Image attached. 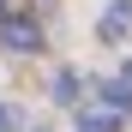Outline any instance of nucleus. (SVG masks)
Instances as JSON below:
<instances>
[{
	"label": "nucleus",
	"instance_id": "f257e3e1",
	"mask_svg": "<svg viewBox=\"0 0 132 132\" xmlns=\"http://www.w3.org/2000/svg\"><path fill=\"white\" fill-rule=\"evenodd\" d=\"M0 42H6L12 54H36L42 30H36V18H0Z\"/></svg>",
	"mask_w": 132,
	"mask_h": 132
},
{
	"label": "nucleus",
	"instance_id": "f03ea898",
	"mask_svg": "<svg viewBox=\"0 0 132 132\" xmlns=\"http://www.w3.org/2000/svg\"><path fill=\"white\" fill-rule=\"evenodd\" d=\"M126 30H132V0H114V6L102 12V36L114 42V36H126Z\"/></svg>",
	"mask_w": 132,
	"mask_h": 132
},
{
	"label": "nucleus",
	"instance_id": "7ed1b4c3",
	"mask_svg": "<svg viewBox=\"0 0 132 132\" xmlns=\"http://www.w3.org/2000/svg\"><path fill=\"white\" fill-rule=\"evenodd\" d=\"M78 132H120V114H114V108H90V114H78Z\"/></svg>",
	"mask_w": 132,
	"mask_h": 132
},
{
	"label": "nucleus",
	"instance_id": "20e7f679",
	"mask_svg": "<svg viewBox=\"0 0 132 132\" xmlns=\"http://www.w3.org/2000/svg\"><path fill=\"white\" fill-rule=\"evenodd\" d=\"M54 102H78V72H54Z\"/></svg>",
	"mask_w": 132,
	"mask_h": 132
},
{
	"label": "nucleus",
	"instance_id": "39448f33",
	"mask_svg": "<svg viewBox=\"0 0 132 132\" xmlns=\"http://www.w3.org/2000/svg\"><path fill=\"white\" fill-rule=\"evenodd\" d=\"M0 132H6V108H0Z\"/></svg>",
	"mask_w": 132,
	"mask_h": 132
},
{
	"label": "nucleus",
	"instance_id": "423d86ee",
	"mask_svg": "<svg viewBox=\"0 0 132 132\" xmlns=\"http://www.w3.org/2000/svg\"><path fill=\"white\" fill-rule=\"evenodd\" d=\"M0 6H6V0H0Z\"/></svg>",
	"mask_w": 132,
	"mask_h": 132
}]
</instances>
